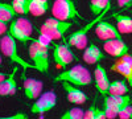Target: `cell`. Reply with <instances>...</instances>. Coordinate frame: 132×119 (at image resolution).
I'll use <instances>...</instances> for the list:
<instances>
[{"label": "cell", "instance_id": "1", "mask_svg": "<svg viewBox=\"0 0 132 119\" xmlns=\"http://www.w3.org/2000/svg\"><path fill=\"white\" fill-rule=\"evenodd\" d=\"M53 81L54 82H69L71 85L81 88V86L90 85L93 78H91V73L89 72V69L85 68L81 64H77V65H73L71 68L63 70L58 75H56L53 78Z\"/></svg>", "mask_w": 132, "mask_h": 119}, {"label": "cell", "instance_id": "2", "mask_svg": "<svg viewBox=\"0 0 132 119\" xmlns=\"http://www.w3.org/2000/svg\"><path fill=\"white\" fill-rule=\"evenodd\" d=\"M28 53L30 62L33 64L36 70L41 73L49 72V48L42 45L37 38H32V41L28 45Z\"/></svg>", "mask_w": 132, "mask_h": 119}, {"label": "cell", "instance_id": "3", "mask_svg": "<svg viewBox=\"0 0 132 119\" xmlns=\"http://www.w3.org/2000/svg\"><path fill=\"white\" fill-rule=\"evenodd\" d=\"M0 50H2L4 57H7L11 62L19 65V66H21L23 69H35L32 62H27L23 57H20L19 52H17V41L9 33H7L2 37Z\"/></svg>", "mask_w": 132, "mask_h": 119}, {"label": "cell", "instance_id": "4", "mask_svg": "<svg viewBox=\"0 0 132 119\" xmlns=\"http://www.w3.org/2000/svg\"><path fill=\"white\" fill-rule=\"evenodd\" d=\"M8 33L12 36L16 41L25 42L32 41V33H33V25L32 23L25 17H19L11 21L8 27Z\"/></svg>", "mask_w": 132, "mask_h": 119}, {"label": "cell", "instance_id": "5", "mask_svg": "<svg viewBox=\"0 0 132 119\" xmlns=\"http://www.w3.org/2000/svg\"><path fill=\"white\" fill-rule=\"evenodd\" d=\"M71 27H73V24L69 23V21H62V20H58L56 17H50V19L45 20V23L40 27L38 32L46 35L52 41H54V40L63 38V35Z\"/></svg>", "mask_w": 132, "mask_h": 119}, {"label": "cell", "instance_id": "6", "mask_svg": "<svg viewBox=\"0 0 132 119\" xmlns=\"http://www.w3.org/2000/svg\"><path fill=\"white\" fill-rule=\"evenodd\" d=\"M50 12L53 17L62 21L81 19V15L73 0H54Z\"/></svg>", "mask_w": 132, "mask_h": 119}, {"label": "cell", "instance_id": "7", "mask_svg": "<svg viewBox=\"0 0 132 119\" xmlns=\"http://www.w3.org/2000/svg\"><path fill=\"white\" fill-rule=\"evenodd\" d=\"M129 103H131V97L128 94H126V95H114V94L104 95L103 110L106 113L107 119H115L119 115V113Z\"/></svg>", "mask_w": 132, "mask_h": 119}, {"label": "cell", "instance_id": "8", "mask_svg": "<svg viewBox=\"0 0 132 119\" xmlns=\"http://www.w3.org/2000/svg\"><path fill=\"white\" fill-rule=\"evenodd\" d=\"M75 60L74 53L70 49V45L68 42H62V44H56L53 49V61L57 69H65L68 68L70 64H73Z\"/></svg>", "mask_w": 132, "mask_h": 119}, {"label": "cell", "instance_id": "9", "mask_svg": "<svg viewBox=\"0 0 132 119\" xmlns=\"http://www.w3.org/2000/svg\"><path fill=\"white\" fill-rule=\"evenodd\" d=\"M104 15H106V13L96 16L93 21H90L87 25H85V28H81V29H78V30H75L74 33L69 37L68 44H69L70 46H74V48H77V49H79V50H83V49L87 46V33H89V30L93 28V25H96L99 21L102 20V17H103Z\"/></svg>", "mask_w": 132, "mask_h": 119}, {"label": "cell", "instance_id": "10", "mask_svg": "<svg viewBox=\"0 0 132 119\" xmlns=\"http://www.w3.org/2000/svg\"><path fill=\"white\" fill-rule=\"evenodd\" d=\"M57 105V95L54 91H45L32 105V114H45Z\"/></svg>", "mask_w": 132, "mask_h": 119}, {"label": "cell", "instance_id": "11", "mask_svg": "<svg viewBox=\"0 0 132 119\" xmlns=\"http://www.w3.org/2000/svg\"><path fill=\"white\" fill-rule=\"evenodd\" d=\"M111 70L123 75L129 89H132V54H126L122 58H118L112 64Z\"/></svg>", "mask_w": 132, "mask_h": 119}, {"label": "cell", "instance_id": "12", "mask_svg": "<svg viewBox=\"0 0 132 119\" xmlns=\"http://www.w3.org/2000/svg\"><path fill=\"white\" fill-rule=\"evenodd\" d=\"M95 35L99 40H114V38H122V33L119 32V29L111 24L108 21L101 20L99 23L95 25Z\"/></svg>", "mask_w": 132, "mask_h": 119}, {"label": "cell", "instance_id": "13", "mask_svg": "<svg viewBox=\"0 0 132 119\" xmlns=\"http://www.w3.org/2000/svg\"><path fill=\"white\" fill-rule=\"evenodd\" d=\"M103 50L112 57L122 58L123 56L128 54L129 46L123 41V38H114L103 41Z\"/></svg>", "mask_w": 132, "mask_h": 119}, {"label": "cell", "instance_id": "14", "mask_svg": "<svg viewBox=\"0 0 132 119\" xmlns=\"http://www.w3.org/2000/svg\"><path fill=\"white\" fill-rule=\"evenodd\" d=\"M62 88L66 93V97H68V101L70 103L74 105H83L87 102L89 97L87 94H85L81 89H78V86L71 85L69 82H62Z\"/></svg>", "mask_w": 132, "mask_h": 119}, {"label": "cell", "instance_id": "15", "mask_svg": "<svg viewBox=\"0 0 132 119\" xmlns=\"http://www.w3.org/2000/svg\"><path fill=\"white\" fill-rule=\"evenodd\" d=\"M94 80H95V88L98 89V91L101 93L103 97L108 94V88H110V81L106 69L102 66L101 64H96L95 70H94Z\"/></svg>", "mask_w": 132, "mask_h": 119}, {"label": "cell", "instance_id": "16", "mask_svg": "<svg viewBox=\"0 0 132 119\" xmlns=\"http://www.w3.org/2000/svg\"><path fill=\"white\" fill-rule=\"evenodd\" d=\"M44 89V82L36 78H25L24 80V95L29 101H36L41 95Z\"/></svg>", "mask_w": 132, "mask_h": 119}, {"label": "cell", "instance_id": "17", "mask_svg": "<svg viewBox=\"0 0 132 119\" xmlns=\"http://www.w3.org/2000/svg\"><path fill=\"white\" fill-rule=\"evenodd\" d=\"M16 72H17V68H13V70L7 75V78L0 82V97H9V95L16 94L17 91Z\"/></svg>", "mask_w": 132, "mask_h": 119}, {"label": "cell", "instance_id": "18", "mask_svg": "<svg viewBox=\"0 0 132 119\" xmlns=\"http://www.w3.org/2000/svg\"><path fill=\"white\" fill-rule=\"evenodd\" d=\"M82 58L86 64H89V65H96L104 58V53L95 44H90L83 49Z\"/></svg>", "mask_w": 132, "mask_h": 119}, {"label": "cell", "instance_id": "19", "mask_svg": "<svg viewBox=\"0 0 132 119\" xmlns=\"http://www.w3.org/2000/svg\"><path fill=\"white\" fill-rule=\"evenodd\" d=\"M112 17L116 21V28L122 35L132 33V17L127 15H122L120 12H116L112 15Z\"/></svg>", "mask_w": 132, "mask_h": 119}, {"label": "cell", "instance_id": "20", "mask_svg": "<svg viewBox=\"0 0 132 119\" xmlns=\"http://www.w3.org/2000/svg\"><path fill=\"white\" fill-rule=\"evenodd\" d=\"M49 11V0H30L29 13L32 16H42Z\"/></svg>", "mask_w": 132, "mask_h": 119}, {"label": "cell", "instance_id": "21", "mask_svg": "<svg viewBox=\"0 0 132 119\" xmlns=\"http://www.w3.org/2000/svg\"><path fill=\"white\" fill-rule=\"evenodd\" d=\"M110 8H111V0H90V11L95 17L107 13Z\"/></svg>", "mask_w": 132, "mask_h": 119}, {"label": "cell", "instance_id": "22", "mask_svg": "<svg viewBox=\"0 0 132 119\" xmlns=\"http://www.w3.org/2000/svg\"><path fill=\"white\" fill-rule=\"evenodd\" d=\"M16 11L12 4L8 3H0V20L4 23H11L16 17Z\"/></svg>", "mask_w": 132, "mask_h": 119}, {"label": "cell", "instance_id": "23", "mask_svg": "<svg viewBox=\"0 0 132 119\" xmlns=\"http://www.w3.org/2000/svg\"><path fill=\"white\" fill-rule=\"evenodd\" d=\"M129 86L127 83V81H122V80H118L110 83V88H108V94H114V95H126L128 93Z\"/></svg>", "mask_w": 132, "mask_h": 119}, {"label": "cell", "instance_id": "24", "mask_svg": "<svg viewBox=\"0 0 132 119\" xmlns=\"http://www.w3.org/2000/svg\"><path fill=\"white\" fill-rule=\"evenodd\" d=\"M29 4H30V0H12V5L17 15H28Z\"/></svg>", "mask_w": 132, "mask_h": 119}, {"label": "cell", "instance_id": "25", "mask_svg": "<svg viewBox=\"0 0 132 119\" xmlns=\"http://www.w3.org/2000/svg\"><path fill=\"white\" fill-rule=\"evenodd\" d=\"M83 115H85V111L81 107H73V109H69L68 111H65L61 116L69 118V119H83Z\"/></svg>", "mask_w": 132, "mask_h": 119}, {"label": "cell", "instance_id": "26", "mask_svg": "<svg viewBox=\"0 0 132 119\" xmlns=\"http://www.w3.org/2000/svg\"><path fill=\"white\" fill-rule=\"evenodd\" d=\"M118 118L119 119H132V105L131 103L127 105L124 109L119 113Z\"/></svg>", "mask_w": 132, "mask_h": 119}, {"label": "cell", "instance_id": "27", "mask_svg": "<svg viewBox=\"0 0 132 119\" xmlns=\"http://www.w3.org/2000/svg\"><path fill=\"white\" fill-rule=\"evenodd\" d=\"M95 113H96V105L93 103L89 109L85 111L83 119H95Z\"/></svg>", "mask_w": 132, "mask_h": 119}, {"label": "cell", "instance_id": "28", "mask_svg": "<svg viewBox=\"0 0 132 119\" xmlns=\"http://www.w3.org/2000/svg\"><path fill=\"white\" fill-rule=\"evenodd\" d=\"M0 119H29V116L25 113H16L9 116H0Z\"/></svg>", "mask_w": 132, "mask_h": 119}, {"label": "cell", "instance_id": "29", "mask_svg": "<svg viewBox=\"0 0 132 119\" xmlns=\"http://www.w3.org/2000/svg\"><path fill=\"white\" fill-rule=\"evenodd\" d=\"M116 2L120 8H124V9H127L128 7L132 5V0H116Z\"/></svg>", "mask_w": 132, "mask_h": 119}, {"label": "cell", "instance_id": "30", "mask_svg": "<svg viewBox=\"0 0 132 119\" xmlns=\"http://www.w3.org/2000/svg\"><path fill=\"white\" fill-rule=\"evenodd\" d=\"M95 119H107L106 113L103 109H98L96 107V113H95Z\"/></svg>", "mask_w": 132, "mask_h": 119}, {"label": "cell", "instance_id": "31", "mask_svg": "<svg viewBox=\"0 0 132 119\" xmlns=\"http://www.w3.org/2000/svg\"><path fill=\"white\" fill-rule=\"evenodd\" d=\"M7 75H8V74H5V73H2V72H0V82L4 81V80L7 78Z\"/></svg>", "mask_w": 132, "mask_h": 119}, {"label": "cell", "instance_id": "32", "mask_svg": "<svg viewBox=\"0 0 132 119\" xmlns=\"http://www.w3.org/2000/svg\"><path fill=\"white\" fill-rule=\"evenodd\" d=\"M2 56H3V53H2V50H0V65L3 64V57Z\"/></svg>", "mask_w": 132, "mask_h": 119}, {"label": "cell", "instance_id": "33", "mask_svg": "<svg viewBox=\"0 0 132 119\" xmlns=\"http://www.w3.org/2000/svg\"><path fill=\"white\" fill-rule=\"evenodd\" d=\"M61 119H69V118H62V116H61Z\"/></svg>", "mask_w": 132, "mask_h": 119}, {"label": "cell", "instance_id": "34", "mask_svg": "<svg viewBox=\"0 0 132 119\" xmlns=\"http://www.w3.org/2000/svg\"><path fill=\"white\" fill-rule=\"evenodd\" d=\"M0 42H2V37H0Z\"/></svg>", "mask_w": 132, "mask_h": 119}]
</instances>
